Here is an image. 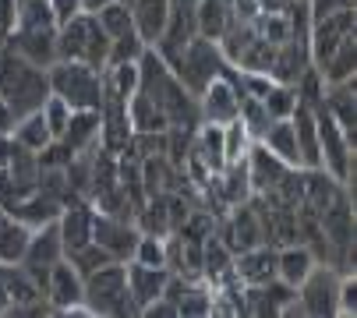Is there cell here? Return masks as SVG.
<instances>
[{
  "mask_svg": "<svg viewBox=\"0 0 357 318\" xmlns=\"http://www.w3.org/2000/svg\"><path fill=\"white\" fill-rule=\"evenodd\" d=\"M0 99L11 106L15 121L43 110V103L50 99L46 68H36L32 61H25L11 43H0Z\"/></svg>",
  "mask_w": 357,
  "mask_h": 318,
  "instance_id": "6da1fadb",
  "label": "cell"
},
{
  "mask_svg": "<svg viewBox=\"0 0 357 318\" xmlns=\"http://www.w3.org/2000/svg\"><path fill=\"white\" fill-rule=\"evenodd\" d=\"M110 57V36L99 29L92 15H75L71 22L57 25V61H82L96 71L107 68Z\"/></svg>",
  "mask_w": 357,
  "mask_h": 318,
  "instance_id": "7a4b0ae2",
  "label": "cell"
},
{
  "mask_svg": "<svg viewBox=\"0 0 357 318\" xmlns=\"http://www.w3.org/2000/svg\"><path fill=\"white\" fill-rule=\"evenodd\" d=\"M50 92L61 96L71 110H99L103 106V71L82 61H54L46 68Z\"/></svg>",
  "mask_w": 357,
  "mask_h": 318,
  "instance_id": "3957f363",
  "label": "cell"
},
{
  "mask_svg": "<svg viewBox=\"0 0 357 318\" xmlns=\"http://www.w3.org/2000/svg\"><path fill=\"white\" fill-rule=\"evenodd\" d=\"M82 304L89 315H138L135 301L128 294V276H124V262H107L96 273L85 276Z\"/></svg>",
  "mask_w": 357,
  "mask_h": 318,
  "instance_id": "277c9868",
  "label": "cell"
},
{
  "mask_svg": "<svg viewBox=\"0 0 357 318\" xmlns=\"http://www.w3.org/2000/svg\"><path fill=\"white\" fill-rule=\"evenodd\" d=\"M170 71H174V78H177L191 96H198V92L206 89L213 78L227 75V71H230V64H227V57H223V50H220V43H216V39L195 36V39L184 46L181 57L170 64Z\"/></svg>",
  "mask_w": 357,
  "mask_h": 318,
  "instance_id": "5b68a950",
  "label": "cell"
},
{
  "mask_svg": "<svg viewBox=\"0 0 357 318\" xmlns=\"http://www.w3.org/2000/svg\"><path fill=\"white\" fill-rule=\"evenodd\" d=\"M315 128H319V152H322V167L336 177V181H343L347 188H350V181H354V138L322 110H315Z\"/></svg>",
  "mask_w": 357,
  "mask_h": 318,
  "instance_id": "8992f818",
  "label": "cell"
},
{
  "mask_svg": "<svg viewBox=\"0 0 357 318\" xmlns=\"http://www.w3.org/2000/svg\"><path fill=\"white\" fill-rule=\"evenodd\" d=\"M195 99H198V117H202V124H220V128H223V124L237 121L241 99H244L241 82H237V71L230 68L227 75L213 78Z\"/></svg>",
  "mask_w": 357,
  "mask_h": 318,
  "instance_id": "52a82bcc",
  "label": "cell"
},
{
  "mask_svg": "<svg viewBox=\"0 0 357 318\" xmlns=\"http://www.w3.org/2000/svg\"><path fill=\"white\" fill-rule=\"evenodd\" d=\"M340 276L329 265H315V269L297 283V304L308 318H333L336 315V294H340Z\"/></svg>",
  "mask_w": 357,
  "mask_h": 318,
  "instance_id": "ba28073f",
  "label": "cell"
},
{
  "mask_svg": "<svg viewBox=\"0 0 357 318\" xmlns=\"http://www.w3.org/2000/svg\"><path fill=\"white\" fill-rule=\"evenodd\" d=\"M64 258V244H61V234H57V220L54 223H43L29 234V244H25V255H22V269L36 280V287L43 290L46 287V276L50 269Z\"/></svg>",
  "mask_w": 357,
  "mask_h": 318,
  "instance_id": "9c48e42d",
  "label": "cell"
},
{
  "mask_svg": "<svg viewBox=\"0 0 357 318\" xmlns=\"http://www.w3.org/2000/svg\"><path fill=\"white\" fill-rule=\"evenodd\" d=\"M82 290H85V280L82 273L68 258H61L54 269L46 276V287H43V297L50 304V311H61V315H89V308L82 304Z\"/></svg>",
  "mask_w": 357,
  "mask_h": 318,
  "instance_id": "30bf717a",
  "label": "cell"
},
{
  "mask_svg": "<svg viewBox=\"0 0 357 318\" xmlns=\"http://www.w3.org/2000/svg\"><path fill=\"white\" fill-rule=\"evenodd\" d=\"M138 237H142V230L135 220L107 216V212H96L92 216V244H99L114 262H131Z\"/></svg>",
  "mask_w": 357,
  "mask_h": 318,
  "instance_id": "8fae6325",
  "label": "cell"
},
{
  "mask_svg": "<svg viewBox=\"0 0 357 318\" xmlns=\"http://www.w3.org/2000/svg\"><path fill=\"white\" fill-rule=\"evenodd\" d=\"M198 36V22H195V0H170V15H167V29L156 39V50L167 64H174L184 46Z\"/></svg>",
  "mask_w": 357,
  "mask_h": 318,
  "instance_id": "7c38bea8",
  "label": "cell"
},
{
  "mask_svg": "<svg viewBox=\"0 0 357 318\" xmlns=\"http://www.w3.org/2000/svg\"><path fill=\"white\" fill-rule=\"evenodd\" d=\"M92 216H96V209H92L89 198H71V202L61 209L57 234H61V244H64V258L75 255L78 248L92 244Z\"/></svg>",
  "mask_w": 357,
  "mask_h": 318,
  "instance_id": "4fadbf2b",
  "label": "cell"
},
{
  "mask_svg": "<svg viewBox=\"0 0 357 318\" xmlns=\"http://www.w3.org/2000/svg\"><path fill=\"white\" fill-rule=\"evenodd\" d=\"M354 32V8L350 11H340V15H329V18H319L312 22V32H308V53H312V64L322 68L329 61V53Z\"/></svg>",
  "mask_w": 357,
  "mask_h": 318,
  "instance_id": "5bb4252c",
  "label": "cell"
},
{
  "mask_svg": "<svg viewBox=\"0 0 357 318\" xmlns=\"http://www.w3.org/2000/svg\"><path fill=\"white\" fill-rule=\"evenodd\" d=\"M319 230L343 258L354 262V205H350V195L336 198L326 212H319Z\"/></svg>",
  "mask_w": 357,
  "mask_h": 318,
  "instance_id": "9a60e30c",
  "label": "cell"
},
{
  "mask_svg": "<svg viewBox=\"0 0 357 318\" xmlns=\"http://www.w3.org/2000/svg\"><path fill=\"white\" fill-rule=\"evenodd\" d=\"M124 276H128V294L135 301V311L142 315L145 304L163 297V287H167L170 269H167V265H142V262L131 258V262H124Z\"/></svg>",
  "mask_w": 357,
  "mask_h": 318,
  "instance_id": "2e32d148",
  "label": "cell"
},
{
  "mask_svg": "<svg viewBox=\"0 0 357 318\" xmlns=\"http://www.w3.org/2000/svg\"><path fill=\"white\" fill-rule=\"evenodd\" d=\"M244 167H248V181H251V191H255V195L273 191V188L283 181V174L290 170L283 159L273 156L262 142H251V149H248V156H244Z\"/></svg>",
  "mask_w": 357,
  "mask_h": 318,
  "instance_id": "e0dca14e",
  "label": "cell"
},
{
  "mask_svg": "<svg viewBox=\"0 0 357 318\" xmlns=\"http://www.w3.org/2000/svg\"><path fill=\"white\" fill-rule=\"evenodd\" d=\"M234 276L244 287H262L276 280V248L273 244H255L248 251L234 255Z\"/></svg>",
  "mask_w": 357,
  "mask_h": 318,
  "instance_id": "ac0fdd59",
  "label": "cell"
},
{
  "mask_svg": "<svg viewBox=\"0 0 357 318\" xmlns=\"http://www.w3.org/2000/svg\"><path fill=\"white\" fill-rule=\"evenodd\" d=\"M304 170V167H301ZM347 195V184L336 181L326 167H308L304 170V205L301 209H308L312 216H319V212H326L336 198Z\"/></svg>",
  "mask_w": 357,
  "mask_h": 318,
  "instance_id": "d6986e66",
  "label": "cell"
},
{
  "mask_svg": "<svg viewBox=\"0 0 357 318\" xmlns=\"http://www.w3.org/2000/svg\"><path fill=\"white\" fill-rule=\"evenodd\" d=\"M8 43L36 68H50L57 61V29H15Z\"/></svg>",
  "mask_w": 357,
  "mask_h": 318,
  "instance_id": "ffe728a7",
  "label": "cell"
},
{
  "mask_svg": "<svg viewBox=\"0 0 357 318\" xmlns=\"http://www.w3.org/2000/svg\"><path fill=\"white\" fill-rule=\"evenodd\" d=\"M312 64V53H308V43L301 39H287L276 46V57H273V68H269V78L273 82H283V85H294Z\"/></svg>",
  "mask_w": 357,
  "mask_h": 318,
  "instance_id": "44dd1931",
  "label": "cell"
},
{
  "mask_svg": "<svg viewBox=\"0 0 357 318\" xmlns=\"http://www.w3.org/2000/svg\"><path fill=\"white\" fill-rule=\"evenodd\" d=\"M57 142H61L71 156L99 149V110H71V121H68V128L57 135Z\"/></svg>",
  "mask_w": 357,
  "mask_h": 318,
  "instance_id": "7402d4cb",
  "label": "cell"
},
{
  "mask_svg": "<svg viewBox=\"0 0 357 318\" xmlns=\"http://www.w3.org/2000/svg\"><path fill=\"white\" fill-rule=\"evenodd\" d=\"M131 29L142 36L145 46H156V39L167 29V15H170V0H131Z\"/></svg>",
  "mask_w": 357,
  "mask_h": 318,
  "instance_id": "603a6c76",
  "label": "cell"
},
{
  "mask_svg": "<svg viewBox=\"0 0 357 318\" xmlns=\"http://www.w3.org/2000/svg\"><path fill=\"white\" fill-rule=\"evenodd\" d=\"M61 209H64L61 198H54V195H46V191L36 188L29 198H22L18 205H11V209H4V212H11V216H15L18 223H25L29 230H36V227H43V223H54V220L61 216Z\"/></svg>",
  "mask_w": 357,
  "mask_h": 318,
  "instance_id": "cb8c5ba5",
  "label": "cell"
},
{
  "mask_svg": "<svg viewBox=\"0 0 357 318\" xmlns=\"http://www.w3.org/2000/svg\"><path fill=\"white\" fill-rule=\"evenodd\" d=\"M322 110L354 138V128H357V106H354V82H336V85H326L322 92Z\"/></svg>",
  "mask_w": 357,
  "mask_h": 318,
  "instance_id": "d4e9b609",
  "label": "cell"
},
{
  "mask_svg": "<svg viewBox=\"0 0 357 318\" xmlns=\"http://www.w3.org/2000/svg\"><path fill=\"white\" fill-rule=\"evenodd\" d=\"M195 22L198 36L220 39L237 18H234V0H195Z\"/></svg>",
  "mask_w": 357,
  "mask_h": 318,
  "instance_id": "484cf974",
  "label": "cell"
},
{
  "mask_svg": "<svg viewBox=\"0 0 357 318\" xmlns=\"http://www.w3.org/2000/svg\"><path fill=\"white\" fill-rule=\"evenodd\" d=\"M234 273V251L216 237V230L202 241V283L216 287L220 280H227Z\"/></svg>",
  "mask_w": 357,
  "mask_h": 318,
  "instance_id": "4316f807",
  "label": "cell"
},
{
  "mask_svg": "<svg viewBox=\"0 0 357 318\" xmlns=\"http://www.w3.org/2000/svg\"><path fill=\"white\" fill-rule=\"evenodd\" d=\"M312 269H315V258H312V251L304 248L301 241L276 248V280H283V283H290L297 290V283L308 276Z\"/></svg>",
  "mask_w": 357,
  "mask_h": 318,
  "instance_id": "83f0119b",
  "label": "cell"
},
{
  "mask_svg": "<svg viewBox=\"0 0 357 318\" xmlns=\"http://www.w3.org/2000/svg\"><path fill=\"white\" fill-rule=\"evenodd\" d=\"M354 64H357V39H354V32L329 53V61L322 64V68H315L319 75H322V82L326 85H336V82H354Z\"/></svg>",
  "mask_w": 357,
  "mask_h": 318,
  "instance_id": "f1b7e54d",
  "label": "cell"
},
{
  "mask_svg": "<svg viewBox=\"0 0 357 318\" xmlns=\"http://www.w3.org/2000/svg\"><path fill=\"white\" fill-rule=\"evenodd\" d=\"M29 227L18 223L11 212L0 209V262L4 265H18L22 255H25V244H29Z\"/></svg>",
  "mask_w": 357,
  "mask_h": 318,
  "instance_id": "f546056e",
  "label": "cell"
},
{
  "mask_svg": "<svg viewBox=\"0 0 357 318\" xmlns=\"http://www.w3.org/2000/svg\"><path fill=\"white\" fill-rule=\"evenodd\" d=\"M259 142H262L273 156H280L287 167H301V156H297V138H294V124H290V117H287V121H273Z\"/></svg>",
  "mask_w": 357,
  "mask_h": 318,
  "instance_id": "4dcf8cb0",
  "label": "cell"
},
{
  "mask_svg": "<svg viewBox=\"0 0 357 318\" xmlns=\"http://www.w3.org/2000/svg\"><path fill=\"white\" fill-rule=\"evenodd\" d=\"M11 142H18V145L29 149V152H43L50 142H54V135H50L43 114L36 110V114H25V117H18V121L11 124Z\"/></svg>",
  "mask_w": 357,
  "mask_h": 318,
  "instance_id": "1f68e13d",
  "label": "cell"
},
{
  "mask_svg": "<svg viewBox=\"0 0 357 318\" xmlns=\"http://www.w3.org/2000/svg\"><path fill=\"white\" fill-rule=\"evenodd\" d=\"M273 57H276V43H269V39H262L259 32H255V39L248 43V50L237 57V71H259V75H269V68H273Z\"/></svg>",
  "mask_w": 357,
  "mask_h": 318,
  "instance_id": "d6a6232c",
  "label": "cell"
},
{
  "mask_svg": "<svg viewBox=\"0 0 357 318\" xmlns=\"http://www.w3.org/2000/svg\"><path fill=\"white\" fill-rule=\"evenodd\" d=\"M202 315H213V287L209 283H191L181 301H177V318H202Z\"/></svg>",
  "mask_w": 357,
  "mask_h": 318,
  "instance_id": "836d02e7",
  "label": "cell"
},
{
  "mask_svg": "<svg viewBox=\"0 0 357 318\" xmlns=\"http://www.w3.org/2000/svg\"><path fill=\"white\" fill-rule=\"evenodd\" d=\"M262 106L269 110L273 121H287L297 110V89L294 85H283V82H273L269 92L262 96Z\"/></svg>",
  "mask_w": 357,
  "mask_h": 318,
  "instance_id": "e575fe53",
  "label": "cell"
},
{
  "mask_svg": "<svg viewBox=\"0 0 357 318\" xmlns=\"http://www.w3.org/2000/svg\"><path fill=\"white\" fill-rule=\"evenodd\" d=\"M92 18L99 22V29H103L110 39H117V36L131 32V8H128V4H121V0H110V4H107V8H99Z\"/></svg>",
  "mask_w": 357,
  "mask_h": 318,
  "instance_id": "d590c367",
  "label": "cell"
},
{
  "mask_svg": "<svg viewBox=\"0 0 357 318\" xmlns=\"http://www.w3.org/2000/svg\"><path fill=\"white\" fill-rule=\"evenodd\" d=\"M237 121L248 128V135L259 142L262 135H266V128L273 124V117H269V110L262 106V99H255V96H244L241 99V114H237Z\"/></svg>",
  "mask_w": 357,
  "mask_h": 318,
  "instance_id": "8d00e7d4",
  "label": "cell"
},
{
  "mask_svg": "<svg viewBox=\"0 0 357 318\" xmlns=\"http://www.w3.org/2000/svg\"><path fill=\"white\" fill-rule=\"evenodd\" d=\"M145 50H149V46L142 43V36L131 29V32L110 39V57H107V64H138V57H142Z\"/></svg>",
  "mask_w": 357,
  "mask_h": 318,
  "instance_id": "74e56055",
  "label": "cell"
},
{
  "mask_svg": "<svg viewBox=\"0 0 357 318\" xmlns=\"http://www.w3.org/2000/svg\"><path fill=\"white\" fill-rule=\"evenodd\" d=\"M251 135H248V128L241 124V121H230V124H223V156H227V163H241V159L248 156V149H251Z\"/></svg>",
  "mask_w": 357,
  "mask_h": 318,
  "instance_id": "f35d334b",
  "label": "cell"
},
{
  "mask_svg": "<svg viewBox=\"0 0 357 318\" xmlns=\"http://www.w3.org/2000/svg\"><path fill=\"white\" fill-rule=\"evenodd\" d=\"M39 114H43V121H46L50 135L57 138V135L68 128V121H71V106H68L61 96H54V92H50V99L43 103V110H39Z\"/></svg>",
  "mask_w": 357,
  "mask_h": 318,
  "instance_id": "ab89813d",
  "label": "cell"
},
{
  "mask_svg": "<svg viewBox=\"0 0 357 318\" xmlns=\"http://www.w3.org/2000/svg\"><path fill=\"white\" fill-rule=\"evenodd\" d=\"M68 262L75 265V269L82 273V280L89 276V273H96L99 269V265H107V262H114L103 248H99V244H85V248H78L75 255H68Z\"/></svg>",
  "mask_w": 357,
  "mask_h": 318,
  "instance_id": "60d3db41",
  "label": "cell"
},
{
  "mask_svg": "<svg viewBox=\"0 0 357 318\" xmlns=\"http://www.w3.org/2000/svg\"><path fill=\"white\" fill-rule=\"evenodd\" d=\"M131 258L142 262V265H167V237H149V234H142Z\"/></svg>",
  "mask_w": 357,
  "mask_h": 318,
  "instance_id": "b9f144b4",
  "label": "cell"
},
{
  "mask_svg": "<svg viewBox=\"0 0 357 318\" xmlns=\"http://www.w3.org/2000/svg\"><path fill=\"white\" fill-rule=\"evenodd\" d=\"M354 311H357V283L350 280V273H343L336 294V315H354Z\"/></svg>",
  "mask_w": 357,
  "mask_h": 318,
  "instance_id": "7bdbcfd3",
  "label": "cell"
},
{
  "mask_svg": "<svg viewBox=\"0 0 357 318\" xmlns=\"http://www.w3.org/2000/svg\"><path fill=\"white\" fill-rule=\"evenodd\" d=\"M354 0H308V15L312 22L319 18H329V15H340V11H350Z\"/></svg>",
  "mask_w": 357,
  "mask_h": 318,
  "instance_id": "ee69618b",
  "label": "cell"
},
{
  "mask_svg": "<svg viewBox=\"0 0 357 318\" xmlns=\"http://www.w3.org/2000/svg\"><path fill=\"white\" fill-rule=\"evenodd\" d=\"M46 4H50V11H54L57 25H64L75 15H82V0H46Z\"/></svg>",
  "mask_w": 357,
  "mask_h": 318,
  "instance_id": "f6af8a7d",
  "label": "cell"
},
{
  "mask_svg": "<svg viewBox=\"0 0 357 318\" xmlns=\"http://www.w3.org/2000/svg\"><path fill=\"white\" fill-rule=\"evenodd\" d=\"M15 15H18V0H0V43H8L15 32Z\"/></svg>",
  "mask_w": 357,
  "mask_h": 318,
  "instance_id": "bcb514c9",
  "label": "cell"
},
{
  "mask_svg": "<svg viewBox=\"0 0 357 318\" xmlns=\"http://www.w3.org/2000/svg\"><path fill=\"white\" fill-rule=\"evenodd\" d=\"M262 11H259V0H234V18L237 22H255Z\"/></svg>",
  "mask_w": 357,
  "mask_h": 318,
  "instance_id": "7dc6e473",
  "label": "cell"
},
{
  "mask_svg": "<svg viewBox=\"0 0 357 318\" xmlns=\"http://www.w3.org/2000/svg\"><path fill=\"white\" fill-rule=\"evenodd\" d=\"M11 124H15V114H11V106L0 99V135H11Z\"/></svg>",
  "mask_w": 357,
  "mask_h": 318,
  "instance_id": "c3c4849f",
  "label": "cell"
},
{
  "mask_svg": "<svg viewBox=\"0 0 357 318\" xmlns=\"http://www.w3.org/2000/svg\"><path fill=\"white\" fill-rule=\"evenodd\" d=\"M287 4H290V0H259V11L262 15H280Z\"/></svg>",
  "mask_w": 357,
  "mask_h": 318,
  "instance_id": "681fc988",
  "label": "cell"
},
{
  "mask_svg": "<svg viewBox=\"0 0 357 318\" xmlns=\"http://www.w3.org/2000/svg\"><path fill=\"white\" fill-rule=\"evenodd\" d=\"M107 4H110V0H82V11L85 15H96L99 8H107Z\"/></svg>",
  "mask_w": 357,
  "mask_h": 318,
  "instance_id": "f907efd6",
  "label": "cell"
},
{
  "mask_svg": "<svg viewBox=\"0 0 357 318\" xmlns=\"http://www.w3.org/2000/svg\"><path fill=\"white\" fill-rule=\"evenodd\" d=\"M121 4H131V0H121Z\"/></svg>",
  "mask_w": 357,
  "mask_h": 318,
  "instance_id": "816d5d0a",
  "label": "cell"
},
{
  "mask_svg": "<svg viewBox=\"0 0 357 318\" xmlns=\"http://www.w3.org/2000/svg\"><path fill=\"white\" fill-rule=\"evenodd\" d=\"M301 4H308V0H301Z\"/></svg>",
  "mask_w": 357,
  "mask_h": 318,
  "instance_id": "f5cc1de1",
  "label": "cell"
}]
</instances>
